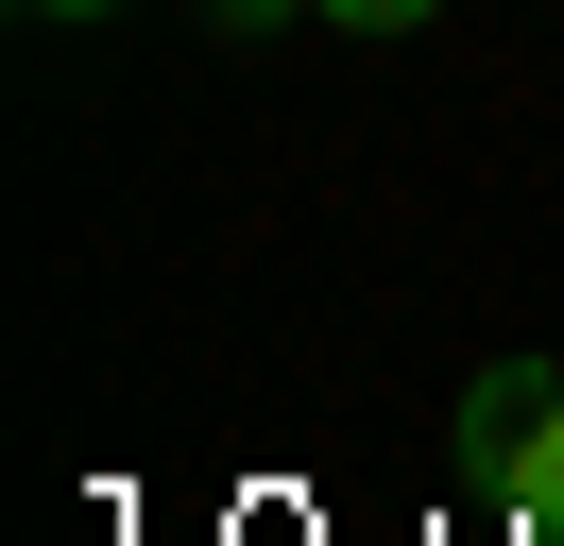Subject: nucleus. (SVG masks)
I'll return each mask as SVG.
<instances>
[{"label": "nucleus", "instance_id": "obj_3", "mask_svg": "<svg viewBox=\"0 0 564 546\" xmlns=\"http://www.w3.org/2000/svg\"><path fill=\"white\" fill-rule=\"evenodd\" d=\"M223 18H240V34H274V18H308V0H223Z\"/></svg>", "mask_w": 564, "mask_h": 546}, {"label": "nucleus", "instance_id": "obj_1", "mask_svg": "<svg viewBox=\"0 0 564 546\" xmlns=\"http://www.w3.org/2000/svg\"><path fill=\"white\" fill-rule=\"evenodd\" d=\"M462 512H496L513 546H564V359L462 375Z\"/></svg>", "mask_w": 564, "mask_h": 546}, {"label": "nucleus", "instance_id": "obj_4", "mask_svg": "<svg viewBox=\"0 0 564 546\" xmlns=\"http://www.w3.org/2000/svg\"><path fill=\"white\" fill-rule=\"evenodd\" d=\"M35 18H104V0H35Z\"/></svg>", "mask_w": 564, "mask_h": 546}, {"label": "nucleus", "instance_id": "obj_2", "mask_svg": "<svg viewBox=\"0 0 564 546\" xmlns=\"http://www.w3.org/2000/svg\"><path fill=\"white\" fill-rule=\"evenodd\" d=\"M308 18H343V34H427L445 0H308Z\"/></svg>", "mask_w": 564, "mask_h": 546}]
</instances>
